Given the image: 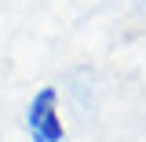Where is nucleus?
<instances>
[{
  "instance_id": "1",
  "label": "nucleus",
  "mask_w": 146,
  "mask_h": 142,
  "mask_svg": "<svg viewBox=\"0 0 146 142\" xmlns=\"http://www.w3.org/2000/svg\"><path fill=\"white\" fill-rule=\"evenodd\" d=\"M29 131H33V142H62L66 135L62 117H58V91L51 84L40 88L29 102Z\"/></svg>"
}]
</instances>
